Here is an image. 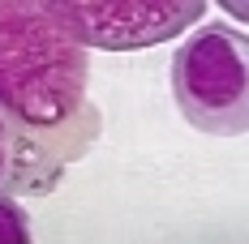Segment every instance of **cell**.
<instances>
[{"label": "cell", "instance_id": "1", "mask_svg": "<svg viewBox=\"0 0 249 244\" xmlns=\"http://www.w3.org/2000/svg\"><path fill=\"white\" fill-rule=\"evenodd\" d=\"M0 120L60 171L103 133L90 51L52 17L48 0H0Z\"/></svg>", "mask_w": 249, "mask_h": 244}, {"label": "cell", "instance_id": "2", "mask_svg": "<svg viewBox=\"0 0 249 244\" xmlns=\"http://www.w3.org/2000/svg\"><path fill=\"white\" fill-rule=\"evenodd\" d=\"M172 98L206 137L249 133V34L232 22L198 26L172 56Z\"/></svg>", "mask_w": 249, "mask_h": 244}, {"label": "cell", "instance_id": "3", "mask_svg": "<svg viewBox=\"0 0 249 244\" xmlns=\"http://www.w3.org/2000/svg\"><path fill=\"white\" fill-rule=\"evenodd\" d=\"M48 9L86 51H142L206 17L202 0H48Z\"/></svg>", "mask_w": 249, "mask_h": 244}, {"label": "cell", "instance_id": "4", "mask_svg": "<svg viewBox=\"0 0 249 244\" xmlns=\"http://www.w3.org/2000/svg\"><path fill=\"white\" fill-rule=\"evenodd\" d=\"M60 184V167L39 159L0 120V197H43Z\"/></svg>", "mask_w": 249, "mask_h": 244}, {"label": "cell", "instance_id": "5", "mask_svg": "<svg viewBox=\"0 0 249 244\" xmlns=\"http://www.w3.org/2000/svg\"><path fill=\"white\" fill-rule=\"evenodd\" d=\"M0 244H35L30 219L18 206V197H0Z\"/></svg>", "mask_w": 249, "mask_h": 244}, {"label": "cell", "instance_id": "6", "mask_svg": "<svg viewBox=\"0 0 249 244\" xmlns=\"http://www.w3.org/2000/svg\"><path fill=\"white\" fill-rule=\"evenodd\" d=\"M224 9L232 13V17H241V22H249V0H224Z\"/></svg>", "mask_w": 249, "mask_h": 244}]
</instances>
